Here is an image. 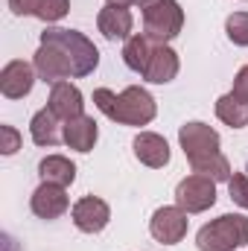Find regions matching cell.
<instances>
[{"mask_svg": "<svg viewBox=\"0 0 248 251\" xmlns=\"http://www.w3.org/2000/svg\"><path fill=\"white\" fill-rule=\"evenodd\" d=\"M29 131H32V140L38 143V146H56L59 143V117L50 111V108H41L35 117H32V123H29Z\"/></svg>", "mask_w": 248, "mask_h": 251, "instance_id": "obj_19", "label": "cell"}, {"mask_svg": "<svg viewBox=\"0 0 248 251\" xmlns=\"http://www.w3.org/2000/svg\"><path fill=\"white\" fill-rule=\"evenodd\" d=\"M108 3H117V6H131V3H137V0H108Z\"/></svg>", "mask_w": 248, "mask_h": 251, "instance_id": "obj_27", "label": "cell"}, {"mask_svg": "<svg viewBox=\"0 0 248 251\" xmlns=\"http://www.w3.org/2000/svg\"><path fill=\"white\" fill-rule=\"evenodd\" d=\"M248 243V216L240 213H225L213 222H207L198 237L196 246L198 251H234Z\"/></svg>", "mask_w": 248, "mask_h": 251, "instance_id": "obj_4", "label": "cell"}, {"mask_svg": "<svg viewBox=\"0 0 248 251\" xmlns=\"http://www.w3.org/2000/svg\"><path fill=\"white\" fill-rule=\"evenodd\" d=\"M108 219H111V210H108V204H105L102 199H97V196H85V199H79V201L73 204V222H76V228L85 231V234H99V231L108 225Z\"/></svg>", "mask_w": 248, "mask_h": 251, "instance_id": "obj_10", "label": "cell"}, {"mask_svg": "<svg viewBox=\"0 0 248 251\" xmlns=\"http://www.w3.org/2000/svg\"><path fill=\"white\" fill-rule=\"evenodd\" d=\"M94 105L114 123L120 126H146L155 120V100L149 91L131 85L123 94H114L108 88H97L94 91Z\"/></svg>", "mask_w": 248, "mask_h": 251, "instance_id": "obj_2", "label": "cell"}, {"mask_svg": "<svg viewBox=\"0 0 248 251\" xmlns=\"http://www.w3.org/2000/svg\"><path fill=\"white\" fill-rule=\"evenodd\" d=\"M187 213L181 207H158L155 213H152V222H149V231H152V237L158 240V243H164V246H175V243H181L187 234Z\"/></svg>", "mask_w": 248, "mask_h": 251, "instance_id": "obj_7", "label": "cell"}, {"mask_svg": "<svg viewBox=\"0 0 248 251\" xmlns=\"http://www.w3.org/2000/svg\"><path fill=\"white\" fill-rule=\"evenodd\" d=\"M41 44H56L62 47L64 56L73 64V76H91L99 64V50L94 47L91 38H85L76 29H44Z\"/></svg>", "mask_w": 248, "mask_h": 251, "instance_id": "obj_5", "label": "cell"}, {"mask_svg": "<svg viewBox=\"0 0 248 251\" xmlns=\"http://www.w3.org/2000/svg\"><path fill=\"white\" fill-rule=\"evenodd\" d=\"M0 137H3V146H0L3 155H15V152L21 149V134H18V128H12V126H0Z\"/></svg>", "mask_w": 248, "mask_h": 251, "instance_id": "obj_24", "label": "cell"}, {"mask_svg": "<svg viewBox=\"0 0 248 251\" xmlns=\"http://www.w3.org/2000/svg\"><path fill=\"white\" fill-rule=\"evenodd\" d=\"M32 85H35V64L15 59L0 70V91L9 100H24L32 91Z\"/></svg>", "mask_w": 248, "mask_h": 251, "instance_id": "obj_9", "label": "cell"}, {"mask_svg": "<svg viewBox=\"0 0 248 251\" xmlns=\"http://www.w3.org/2000/svg\"><path fill=\"white\" fill-rule=\"evenodd\" d=\"M67 9H70V0H38L35 18L53 24V21H62L64 15H67Z\"/></svg>", "mask_w": 248, "mask_h": 251, "instance_id": "obj_22", "label": "cell"}, {"mask_svg": "<svg viewBox=\"0 0 248 251\" xmlns=\"http://www.w3.org/2000/svg\"><path fill=\"white\" fill-rule=\"evenodd\" d=\"M225 32L237 47H248V12H234L225 21Z\"/></svg>", "mask_w": 248, "mask_h": 251, "instance_id": "obj_21", "label": "cell"}, {"mask_svg": "<svg viewBox=\"0 0 248 251\" xmlns=\"http://www.w3.org/2000/svg\"><path fill=\"white\" fill-rule=\"evenodd\" d=\"M62 137L64 143L70 146V149H76V152H91L94 149V143H97V137H99V128L94 123V117H73V120H67L62 126Z\"/></svg>", "mask_w": 248, "mask_h": 251, "instance_id": "obj_15", "label": "cell"}, {"mask_svg": "<svg viewBox=\"0 0 248 251\" xmlns=\"http://www.w3.org/2000/svg\"><path fill=\"white\" fill-rule=\"evenodd\" d=\"M134 158L152 170H161L170 164V143L161 137V134H152V131H140L134 137Z\"/></svg>", "mask_w": 248, "mask_h": 251, "instance_id": "obj_13", "label": "cell"}, {"mask_svg": "<svg viewBox=\"0 0 248 251\" xmlns=\"http://www.w3.org/2000/svg\"><path fill=\"white\" fill-rule=\"evenodd\" d=\"M97 26H99V32H102L108 41H120V38H131L134 18H131L128 6L108 3L105 9H99V15H97Z\"/></svg>", "mask_w": 248, "mask_h": 251, "instance_id": "obj_11", "label": "cell"}, {"mask_svg": "<svg viewBox=\"0 0 248 251\" xmlns=\"http://www.w3.org/2000/svg\"><path fill=\"white\" fill-rule=\"evenodd\" d=\"M175 76H178V56H175V50H170L167 44H155L143 79L146 82H155V85H167Z\"/></svg>", "mask_w": 248, "mask_h": 251, "instance_id": "obj_16", "label": "cell"}, {"mask_svg": "<svg viewBox=\"0 0 248 251\" xmlns=\"http://www.w3.org/2000/svg\"><path fill=\"white\" fill-rule=\"evenodd\" d=\"M152 50H155V41L146 38V35H131L125 38L123 47V62L134 70V73H146L149 59H152Z\"/></svg>", "mask_w": 248, "mask_h": 251, "instance_id": "obj_17", "label": "cell"}, {"mask_svg": "<svg viewBox=\"0 0 248 251\" xmlns=\"http://www.w3.org/2000/svg\"><path fill=\"white\" fill-rule=\"evenodd\" d=\"M175 201L184 213H201L216 204V181L204 176H187L175 187Z\"/></svg>", "mask_w": 248, "mask_h": 251, "instance_id": "obj_6", "label": "cell"}, {"mask_svg": "<svg viewBox=\"0 0 248 251\" xmlns=\"http://www.w3.org/2000/svg\"><path fill=\"white\" fill-rule=\"evenodd\" d=\"M67 193L64 187L59 184H50V181H44L41 187L32 193V201H29V207H32V213L38 216V219H59L64 210H67Z\"/></svg>", "mask_w": 248, "mask_h": 251, "instance_id": "obj_12", "label": "cell"}, {"mask_svg": "<svg viewBox=\"0 0 248 251\" xmlns=\"http://www.w3.org/2000/svg\"><path fill=\"white\" fill-rule=\"evenodd\" d=\"M32 64H35V73L44 82H53V85L56 82H64L67 76H73V64L64 56L62 47H56V44H41Z\"/></svg>", "mask_w": 248, "mask_h": 251, "instance_id": "obj_8", "label": "cell"}, {"mask_svg": "<svg viewBox=\"0 0 248 251\" xmlns=\"http://www.w3.org/2000/svg\"><path fill=\"white\" fill-rule=\"evenodd\" d=\"M228 190H231V199H234L240 207H246L248 210V176L234 173V176L228 178Z\"/></svg>", "mask_w": 248, "mask_h": 251, "instance_id": "obj_23", "label": "cell"}, {"mask_svg": "<svg viewBox=\"0 0 248 251\" xmlns=\"http://www.w3.org/2000/svg\"><path fill=\"white\" fill-rule=\"evenodd\" d=\"M9 6H12V12H15L18 18L35 15V12H38V0H9Z\"/></svg>", "mask_w": 248, "mask_h": 251, "instance_id": "obj_26", "label": "cell"}, {"mask_svg": "<svg viewBox=\"0 0 248 251\" xmlns=\"http://www.w3.org/2000/svg\"><path fill=\"white\" fill-rule=\"evenodd\" d=\"M178 140H181V149H184L196 176H204V178H213V181H228L231 178V164L219 152V134L207 123H198V120L184 123L181 131H178Z\"/></svg>", "mask_w": 248, "mask_h": 251, "instance_id": "obj_1", "label": "cell"}, {"mask_svg": "<svg viewBox=\"0 0 248 251\" xmlns=\"http://www.w3.org/2000/svg\"><path fill=\"white\" fill-rule=\"evenodd\" d=\"M143 15V35L155 44L173 41L184 26V12L175 0H137Z\"/></svg>", "mask_w": 248, "mask_h": 251, "instance_id": "obj_3", "label": "cell"}, {"mask_svg": "<svg viewBox=\"0 0 248 251\" xmlns=\"http://www.w3.org/2000/svg\"><path fill=\"white\" fill-rule=\"evenodd\" d=\"M59 120H73V117H82V108H85V102H82V94H79V88L76 85H70V82H56L53 85V91H50V105H47Z\"/></svg>", "mask_w": 248, "mask_h": 251, "instance_id": "obj_14", "label": "cell"}, {"mask_svg": "<svg viewBox=\"0 0 248 251\" xmlns=\"http://www.w3.org/2000/svg\"><path fill=\"white\" fill-rule=\"evenodd\" d=\"M237 100H243L248 102V64L246 67H240V73H237V79H234V91H231Z\"/></svg>", "mask_w": 248, "mask_h": 251, "instance_id": "obj_25", "label": "cell"}, {"mask_svg": "<svg viewBox=\"0 0 248 251\" xmlns=\"http://www.w3.org/2000/svg\"><path fill=\"white\" fill-rule=\"evenodd\" d=\"M38 173H41L44 181L59 184V187L73 184V178H76V167H73L64 155H47V158L38 164Z\"/></svg>", "mask_w": 248, "mask_h": 251, "instance_id": "obj_18", "label": "cell"}, {"mask_svg": "<svg viewBox=\"0 0 248 251\" xmlns=\"http://www.w3.org/2000/svg\"><path fill=\"white\" fill-rule=\"evenodd\" d=\"M216 117L231 128H243L248 126V102L237 100L234 94H225L216 100Z\"/></svg>", "mask_w": 248, "mask_h": 251, "instance_id": "obj_20", "label": "cell"}]
</instances>
